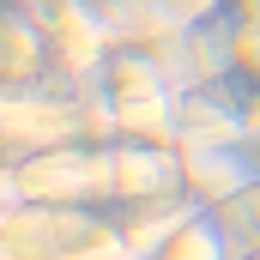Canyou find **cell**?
Segmentation results:
<instances>
[{
    "label": "cell",
    "instance_id": "1",
    "mask_svg": "<svg viewBox=\"0 0 260 260\" xmlns=\"http://www.w3.org/2000/svg\"><path fill=\"white\" fill-rule=\"evenodd\" d=\"M79 236L103 242V230H91V224H79V218L24 212V218H6V224H0V254H12V260H49V254H67V248H85Z\"/></svg>",
    "mask_w": 260,
    "mask_h": 260
},
{
    "label": "cell",
    "instance_id": "2",
    "mask_svg": "<svg viewBox=\"0 0 260 260\" xmlns=\"http://www.w3.org/2000/svg\"><path fill=\"white\" fill-rule=\"evenodd\" d=\"M97 176H103V164H91V157H43V164H30L24 176H18V188L24 194H49V200H67V194H85V188H97Z\"/></svg>",
    "mask_w": 260,
    "mask_h": 260
},
{
    "label": "cell",
    "instance_id": "3",
    "mask_svg": "<svg viewBox=\"0 0 260 260\" xmlns=\"http://www.w3.org/2000/svg\"><path fill=\"white\" fill-rule=\"evenodd\" d=\"M164 260H212V242H206L200 230H188V236H182V242H176Z\"/></svg>",
    "mask_w": 260,
    "mask_h": 260
}]
</instances>
